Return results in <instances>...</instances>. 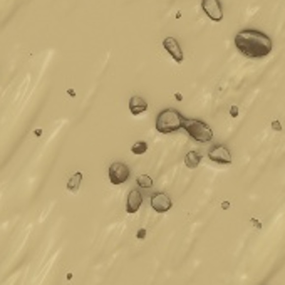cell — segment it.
<instances>
[{"instance_id":"cell-1","label":"cell","mask_w":285,"mask_h":285,"mask_svg":"<svg viewBox=\"0 0 285 285\" xmlns=\"http://www.w3.org/2000/svg\"><path fill=\"white\" fill-rule=\"evenodd\" d=\"M235 45L238 52L249 59H262L272 52L274 42L267 34L255 29H243L235 35Z\"/></svg>"},{"instance_id":"cell-16","label":"cell","mask_w":285,"mask_h":285,"mask_svg":"<svg viewBox=\"0 0 285 285\" xmlns=\"http://www.w3.org/2000/svg\"><path fill=\"white\" fill-rule=\"evenodd\" d=\"M272 127H274L275 131H282V126H280V123H279V121H274V123H272Z\"/></svg>"},{"instance_id":"cell-6","label":"cell","mask_w":285,"mask_h":285,"mask_svg":"<svg viewBox=\"0 0 285 285\" xmlns=\"http://www.w3.org/2000/svg\"><path fill=\"white\" fill-rule=\"evenodd\" d=\"M201 9L213 22H220L223 19V7L220 0H201Z\"/></svg>"},{"instance_id":"cell-13","label":"cell","mask_w":285,"mask_h":285,"mask_svg":"<svg viewBox=\"0 0 285 285\" xmlns=\"http://www.w3.org/2000/svg\"><path fill=\"white\" fill-rule=\"evenodd\" d=\"M146 151H148V143L146 141H136V143H133V146H131V153H133V155L141 156Z\"/></svg>"},{"instance_id":"cell-4","label":"cell","mask_w":285,"mask_h":285,"mask_svg":"<svg viewBox=\"0 0 285 285\" xmlns=\"http://www.w3.org/2000/svg\"><path fill=\"white\" fill-rule=\"evenodd\" d=\"M131 176V169L126 163H121V161H116L109 166V181L113 185H123L129 180Z\"/></svg>"},{"instance_id":"cell-17","label":"cell","mask_w":285,"mask_h":285,"mask_svg":"<svg viewBox=\"0 0 285 285\" xmlns=\"http://www.w3.org/2000/svg\"><path fill=\"white\" fill-rule=\"evenodd\" d=\"M144 237H146V230H139V232H138V238H139V240H143V238Z\"/></svg>"},{"instance_id":"cell-15","label":"cell","mask_w":285,"mask_h":285,"mask_svg":"<svg viewBox=\"0 0 285 285\" xmlns=\"http://www.w3.org/2000/svg\"><path fill=\"white\" fill-rule=\"evenodd\" d=\"M230 114H232V118H237V116H238V107H237V106L230 107Z\"/></svg>"},{"instance_id":"cell-9","label":"cell","mask_w":285,"mask_h":285,"mask_svg":"<svg viewBox=\"0 0 285 285\" xmlns=\"http://www.w3.org/2000/svg\"><path fill=\"white\" fill-rule=\"evenodd\" d=\"M143 205V195L138 188L131 190L129 195H127V200H126V212L127 213H136Z\"/></svg>"},{"instance_id":"cell-11","label":"cell","mask_w":285,"mask_h":285,"mask_svg":"<svg viewBox=\"0 0 285 285\" xmlns=\"http://www.w3.org/2000/svg\"><path fill=\"white\" fill-rule=\"evenodd\" d=\"M201 161V155L198 151H188V155L185 156V164L190 169H195Z\"/></svg>"},{"instance_id":"cell-10","label":"cell","mask_w":285,"mask_h":285,"mask_svg":"<svg viewBox=\"0 0 285 285\" xmlns=\"http://www.w3.org/2000/svg\"><path fill=\"white\" fill-rule=\"evenodd\" d=\"M146 109H148V102H146V99L144 97L133 96L129 99V111H131L133 116H139V114H143Z\"/></svg>"},{"instance_id":"cell-7","label":"cell","mask_w":285,"mask_h":285,"mask_svg":"<svg viewBox=\"0 0 285 285\" xmlns=\"http://www.w3.org/2000/svg\"><path fill=\"white\" fill-rule=\"evenodd\" d=\"M151 206L156 213H166L168 210H171L173 201L166 193H155L151 196Z\"/></svg>"},{"instance_id":"cell-8","label":"cell","mask_w":285,"mask_h":285,"mask_svg":"<svg viewBox=\"0 0 285 285\" xmlns=\"http://www.w3.org/2000/svg\"><path fill=\"white\" fill-rule=\"evenodd\" d=\"M163 45H164V49H166V52L175 59V63H178V64L183 63L185 61L183 49L180 47L178 40H176L175 37H166V39L163 40Z\"/></svg>"},{"instance_id":"cell-12","label":"cell","mask_w":285,"mask_h":285,"mask_svg":"<svg viewBox=\"0 0 285 285\" xmlns=\"http://www.w3.org/2000/svg\"><path fill=\"white\" fill-rule=\"evenodd\" d=\"M81 181H82V173L81 171L74 173V175L71 176V180H69V183H67V190L71 193H77L79 191V187H81Z\"/></svg>"},{"instance_id":"cell-2","label":"cell","mask_w":285,"mask_h":285,"mask_svg":"<svg viewBox=\"0 0 285 285\" xmlns=\"http://www.w3.org/2000/svg\"><path fill=\"white\" fill-rule=\"evenodd\" d=\"M183 125H185V116L178 109H173V107L161 111L155 121L156 131H159L161 134H169V133H175V131L183 129Z\"/></svg>"},{"instance_id":"cell-5","label":"cell","mask_w":285,"mask_h":285,"mask_svg":"<svg viewBox=\"0 0 285 285\" xmlns=\"http://www.w3.org/2000/svg\"><path fill=\"white\" fill-rule=\"evenodd\" d=\"M208 158L218 164H230L232 163V153L223 144H215L212 150L208 151Z\"/></svg>"},{"instance_id":"cell-3","label":"cell","mask_w":285,"mask_h":285,"mask_svg":"<svg viewBox=\"0 0 285 285\" xmlns=\"http://www.w3.org/2000/svg\"><path fill=\"white\" fill-rule=\"evenodd\" d=\"M183 127L187 129L188 136L195 139L198 143H210L213 139V131L206 123L200 121V119H188L185 118Z\"/></svg>"},{"instance_id":"cell-14","label":"cell","mask_w":285,"mask_h":285,"mask_svg":"<svg viewBox=\"0 0 285 285\" xmlns=\"http://www.w3.org/2000/svg\"><path fill=\"white\" fill-rule=\"evenodd\" d=\"M136 183H138V187H141L144 190H150L153 187V178L150 175H139L138 178H136Z\"/></svg>"}]
</instances>
